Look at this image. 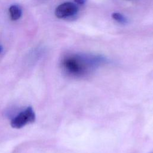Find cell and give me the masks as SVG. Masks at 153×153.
Wrapping results in <instances>:
<instances>
[{
    "instance_id": "obj_3",
    "label": "cell",
    "mask_w": 153,
    "mask_h": 153,
    "mask_svg": "<svg viewBox=\"0 0 153 153\" xmlns=\"http://www.w3.org/2000/svg\"><path fill=\"white\" fill-rule=\"evenodd\" d=\"M78 7L72 2H65L59 5L55 10V15L59 19H64L76 14Z\"/></svg>"
},
{
    "instance_id": "obj_1",
    "label": "cell",
    "mask_w": 153,
    "mask_h": 153,
    "mask_svg": "<svg viewBox=\"0 0 153 153\" xmlns=\"http://www.w3.org/2000/svg\"><path fill=\"white\" fill-rule=\"evenodd\" d=\"M106 62L100 56L87 54H72L66 56L62 62L66 74L75 78H83L93 73Z\"/></svg>"
},
{
    "instance_id": "obj_5",
    "label": "cell",
    "mask_w": 153,
    "mask_h": 153,
    "mask_svg": "<svg viewBox=\"0 0 153 153\" xmlns=\"http://www.w3.org/2000/svg\"><path fill=\"white\" fill-rule=\"evenodd\" d=\"M112 17L115 21L120 23L121 24H125L127 22V20L124 16L119 13H113L111 15Z\"/></svg>"
},
{
    "instance_id": "obj_4",
    "label": "cell",
    "mask_w": 153,
    "mask_h": 153,
    "mask_svg": "<svg viewBox=\"0 0 153 153\" xmlns=\"http://www.w3.org/2000/svg\"><path fill=\"white\" fill-rule=\"evenodd\" d=\"M9 13L10 17L13 20H17L19 19L22 16V10L17 5H13L9 8Z\"/></svg>"
},
{
    "instance_id": "obj_6",
    "label": "cell",
    "mask_w": 153,
    "mask_h": 153,
    "mask_svg": "<svg viewBox=\"0 0 153 153\" xmlns=\"http://www.w3.org/2000/svg\"><path fill=\"white\" fill-rule=\"evenodd\" d=\"M74 1L78 5H84L85 4L87 0H74Z\"/></svg>"
},
{
    "instance_id": "obj_2",
    "label": "cell",
    "mask_w": 153,
    "mask_h": 153,
    "mask_svg": "<svg viewBox=\"0 0 153 153\" xmlns=\"http://www.w3.org/2000/svg\"><path fill=\"white\" fill-rule=\"evenodd\" d=\"M36 115L33 108L30 106L20 112L11 121V126L14 128H21L27 124L35 121Z\"/></svg>"
},
{
    "instance_id": "obj_7",
    "label": "cell",
    "mask_w": 153,
    "mask_h": 153,
    "mask_svg": "<svg viewBox=\"0 0 153 153\" xmlns=\"http://www.w3.org/2000/svg\"><path fill=\"white\" fill-rule=\"evenodd\" d=\"M2 51V46L0 45V53H1Z\"/></svg>"
}]
</instances>
